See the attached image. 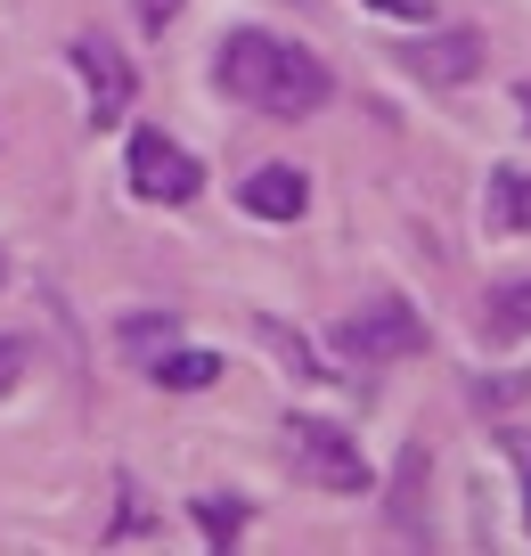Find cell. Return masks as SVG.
I'll list each match as a JSON object with an SVG mask.
<instances>
[{"mask_svg":"<svg viewBox=\"0 0 531 556\" xmlns=\"http://www.w3.org/2000/svg\"><path fill=\"white\" fill-rule=\"evenodd\" d=\"M213 83H222L238 106H262V115L294 123V115H319V106H327L336 74H327L319 58L303 50V41H287V34H262V25H238V34H222Z\"/></svg>","mask_w":531,"mask_h":556,"instance_id":"6da1fadb","label":"cell"},{"mask_svg":"<svg viewBox=\"0 0 531 556\" xmlns=\"http://www.w3.org/2000/svg\"><path fill=\"white\" fill-rule=\"evenodd\" d=\"M336 352L352 368H393V361H409V352H426V319H417L401 295H377V303H361V312L336 319Z\"/></svg>","mask_w":531,"mask_h":556,"instance_id":"7a4b0ae2","label":"cell"},{"mask_svg":"<svg viewBox=\"0 0 531 556\" xmlns=\"http://www.w3.org/2000/svg\"><path fill=\"white\" fill-rule=\"evenodd\" d=\"M278 434H287V467L303 475V483H319V491H368V458H361V442L343 434V426H327V417H287Z\"/></svg>","mask_w":531,"mask_h":556,"instance_id":"3957f363","label":"cell"},{"mask_svg":"<svg viewBox=\"0 0 531 556\" xmlns=\"http://www.w3.org/2000/svg\"><path fill=\"white\" fill-rule=\"evenodd\" d=\"M66 58H74V74H83V90H90V123H99V131L131 115V90L139 83H131V58H123L115 41H106V34H74Z\"/></svg>","mask_w":531,"mask_h":556,"instance_id":"277c9868","label":"cell"},{"mask_svg":"<svg viewBox=\"0 0 531 556\" xmlns=\"http://www.w3.org/2000/svg\"><path fill=\"white\" fill-rule=\"evenodd\" d=\"M131 189L148 197V205H189V197L205 189V173H197V156L180 148V139L131 131Z\"/></svg>","mask_w":531,"mask_h":556,"instance_id":"5b68a950","label":"cell"},{"mask_svg":"<svg viewBox=\"0 0 531 556\" xmlns=\"http://www.w3.org/2000/svg\"><path fill=\"white\" fill-rule=\"evenodd\" d=\"M401 66L426 74V83H466V74L482 66V34L450 25V34H433V41H409V50H401Z\"/></svg>","mask_w":531,"mask_h":556,"instance_id":"8992f818","label":"cell"},{"mask_svg":"<svg viewBox=\"0 0 531 556\" xmlns=\"http://www.w3.org/2000/svg\"><path fill=\"white\" fill-rule=\"evenodd\" d=\"M238 205L262 213V222H294V213L311 205V180L294 173V164H262V173L238 180Z\"/></svg>","mask_w":531,"mask_h":556,"instance_id":"52a82bcc","label":"cell"},{"mask_svg":"<svg viewBox=\"0 0 531 556\" xmlns=\"http://www.w3.org/2000/svg\"><path fill=\"white\" fill-rule=\"evenodd\" d=\"M482 222H491V238H531V164H498L491 173Z\"/></svg>","mask_w":531,"mask_h":556,"instance_id":"ba28073f","label":"cell"},{"mask_svg":"<svg viewBox=\"0 0 531 556\" xmlns=\"http://www.w3.org/2000/svg\"><path fill=\"white\" fill-rule=\"evenodd\" d=\"M482 328L507 344V336H531V278H507V287H491L482 295Z\"/></svg>","mask_w":531,"mask_h":556,"instance_id":"9c48e42d","label":"cell"},{"mask_svg":"<svg viewBox=\"0 0 531 556\" xmlns=\"http://www.w3.org/2000/svg\"><path fill=\"white\" fill-rule=\"evenodd\" d=\"M148 377L164 384V393H197V384H213V377H222V361H213V352H155V361H148Z\"/></svg>","mask_w":531,"mask_h":556,"instance_id":"30bf717a","label":"cell"},{"mask_svg":"<svg viewBox=\"0 0 531 556\" xmlns=\"http://www.w3.org/2000/svg\"><path fill=\"white\" fill-rule=\"evenodd\" d=\"M189 507H197V532H205L213 548H229V540L245 532V507L238 500H189Z\"/></svg>","mask_w":531,"mask_h":556,"instance_id":"8fae6325","label":"cell"},{"mask_svg":"<svg viewBox=\"0 0 531 556\" xmlns=\"http://www.w3.org/2000/svg\"><path fill=\"white\" fill-rule=\"evenodd\" d=\"M498 451H507V467H515V483H523V532H531V426H498Z\"/></svg>","mask_w":531,"mask_h":556,"instance_id":"7c38bea8","label":"cell"},{"mask_svg":"<svg viewBox=\"0 0 531 556\" xmlns=\"http://www.w3.org/2000/svg\"><path fill=\"white\" fill-rule=\"evenodd\" d=\"M25 368H34V344H25V336H0V393H17Z\"/></svg>","mask_w":531,"mask_h":556,"instance_id":"4fadbf2b","label":"cell"},{"mask_svg":"<svg viewBox=\"0 0 531 556\" xmlns=\"http://www.w3.org/2000/svg\"><path fill=\"white\" fill-rule=\"evenodd\" d=\"M172 17H180V0H139V25H148V34H164Z\"/></svg>","mask_w":531,"mask_h":556,"instance_id":"5bb4252c","label":"cell"},{"mask_svg":"<svg viewBox=\"0 0 531 556\" xmlns=\"http://www.w3.org/2000/svg\"><path fill=\"white\" fill-rule=\"evenodd\" d=\"M368 9H384V17H409V25H426V17H433L426 0H368Z\"/></svg>","mask_w":531,"mask_h":556,"instance_id":"9a60e30c","label":"cell"},{"mask_svg":"<svg viewBox=\"0 0 531 556\" xmlns=\"http://www.w3.org/2000/svg\"><path fill=\"white\" fill-rule=\"evenodd\" d=\"M515 106H523V123H531V83H523V90H515Z\"/></svg>","mask_w":531,"mask_h":556,"instance_id":"2e32d148","label":"cell"},{"mask_svg":"<svg viewBox=\"0 0 531 556\" xmlns=\"http://www.w3.org/2000/svg\"><path fill=\"white\" fill-rule=\"evenodd\" d=\"M0 270H9V262H0Z\"/></svg>","mask_w":531,"mask_h":556,"instance_id":"e0dca14e","label":"cell"}]
</instances>
